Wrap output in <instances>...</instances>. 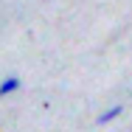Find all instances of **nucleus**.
Instances as JSON below:
<instances>
[{"label":"nucleus","instance_id":"f257e3e1","mask_svg":"<svg viewBox=\"0 0 132 132\" xmlns=\"http://www.w3.org/2000/svg\"><path fill=\"white\" fill-rule=\"evenodd\" d=\"M121 115H124V104H112V107H107L104 112L96 118V124H98V127H107V124H112V121L121 118Z\"/></svg>","mask_w":132,"mask_h":132},{"label":"nucleus","instance_id":"f03ea898","mask_svg":"<svg viewBox=\"0 0 132 132\" xmlns=\"http://www.w3.org/2000/svg\"><path fill=\"white\" fill-rule=\"evenodd\" d=\"M23 87V81L17 79V76H6V79L0 81V98H6V96H11V93H17Z\"/></svg>","mask_w":132,"mask_h":132}]
</instances>
